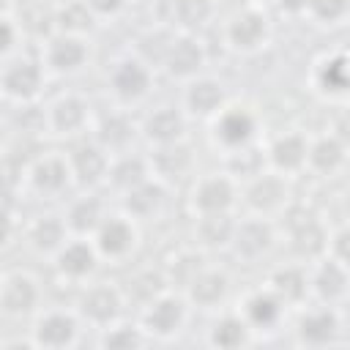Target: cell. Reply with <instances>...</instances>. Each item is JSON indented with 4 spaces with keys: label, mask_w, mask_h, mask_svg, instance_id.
<instances>
[{
    "label": "cell",
    "mask_w": 350,
    "mask_h": 350,
    "mask_svg": "<svg viewBox=\"0 0 350 350\" xmlns=\"http://www.w3.org/2000/svg\"><path fill=\"white\" fill-rule=\"evenodd\" d=\"M150 68L137 57H123L109 71V88L120 101H139L150 90Z\"/></svg>",
    "instance_id": "obj_14"
},
{
    "label": "cell",
    "mask_w": 350,
    "mask_h": 350,
    "mask_svg": "<svg viewBox=\"0 0 350 350\" xmlns=\"http://www.w3.org/2000/svg\"><path fill=\"white\" fill-rule=\"evenodd\" d=\"M287 200H290V186L279 172H257L243 189V202L257 216H271L284 211Z\"/></svg>",
    "instance_id": "obj_4"
},
{
    "label": "cell",
    "mask_w": 350,
    "mask_h": 350,
    "mask_svg": "<svg viewBox=\"0 0 350 350\" xmlns=\"http://www.w3.org/2000/svg\"><path fill=\"white\" fill-rule=\"evenodd\" d=\"M11 235H14V219H11L8 208L0 205V249L11 241Z\"/></svg>",
    "instance_id": "obj_45"
},
{
    "label": "cell",
    "mask_w": 350,
    "mask_h": 350,
    "mask_svg": "<svg viewBox=\"0 0 350 350\" xmlns=\"http://www.w3.org/2000/svg\"><path fill=\"white\" fill-rule=\"evenodd\" d=\"M93 246L98 257H109V260L129 257L131 249L137 246V227L131 216H104V221L93 232Z\"/></svg>",
    "instance_id": "obj_8"
},
{
    "label": "cell",
    "mask_w": 350,
    "mask_h": 350,
    "mask_svg": "<svg viewBox=\"0 0 350 350\" xmlns=\"http://www.w3.org/2000/svg\"><path fill=\"white\" fill-rule=\"evenodd\" d=\"M312 85L314 90L328 98V101H345L347 90H350V77H347V52L345 49H334L328 55H323L314 68H312Z\"/></svg>",
    "instance_id": "obj_9"
},
{
    "label": "cell",
    "mask_w": 350,
    "mask_h": 350,
    "mask_svg": "<svg viewBox=\"0 0 350 350\" xmlns=\"http://www.w3.org/2000/svg\"><path fill=\"white\" fill-rule=\"evenodd\" d=\"M350 11V0H309L306 14L320 25H339Z\"/></svg>",
    "instance_id": "obj_41"
},
{
    "label": "cell",
    "mask_w": 350,
    "mask_h": 350,
    "mask_svg": "<svg viewBox=\"0 0 350 350\" xmlns=\"http://www.w3.org/2000/svg\"><path fill=\"white\" fill-rule=\"evenodd\" d=\"M93 22H96V14L85 0H71L55 11V27L68 36H82L93 30Z\"/></svg>",
    "instance_id": "obj_38"
},
{
    "label": "cell",
    "mask_w": 350,
    "mask_h": 350,
    "mask_svg": "<svg viewBox=\"0 0 350 350\" xmlns=\"http://www.w3.org/2000/svg\"><path fill=\"white\" fill-rule=\"evenodd\" d=\"M88 5H90V11L96 14V16H107V14H118L123 5H126V0H85Z\"/></svg>",
    "instance_id": "obj_44"
},
{
    "label": "cell",
    "mask_w": 350,
    "mask_h": 350,
    "mask_svg": "<svg viewBox=\"0 0 350 350\" xmlns=\"http://www.w3.org/2000/svg\"><path fill=\"white\" fill-rule=\"evenodd\" d=\"M268 16L254 5L235 11L224 25V38L235 52H257L268 41Z\"/></svg>",
    "instance_id": "obj_2"
},
{
    "label": "cell",
    "mask_w": 350,
    "mask_h": 350,
    "mask_svg": "<svg viewBox=\"0 0 350 350\" xmlns=\"http://www.w3.org/2000/svg\"><path fill=\"white\" fill-rule=\"evenodd\" d=\"M232 230H235V219L230 213H205L197 219V238L208 249L230 246Z\"/></svg>",
    "instance_id": "obj_37"
},
{
    "label": "cell",
    "mask_w": 350,
    "mask_h": 350,
    "mask_svg": "<svg viewBox=\"0 0 350 350\" xmlns=\"http://www.w3.org/2000/svg\"><path fill=\"white\" fill-rule=\"evenodd\" d=\"M142 137L153 145H167L178 142L186 134V115L175 107H159L142 120Z\"/></svg>",
    "instance_id": "obj_27"
},
{
    "label": "cell",
    "mask_w": 350,
    "mask_h": 350,
    "mask_svg": "<svg viewBox=\"0 0 350 350\" xmlns=\"http://www.w3.org/2000/svg\"><path fill=\"white\" fill-rule=\"evenodd\" d=\"M161 63L172 79H194L205 66V49L191 33H183L167 44Z\"/></svg>",
    "instance_id": "obj_10"
},
{
    "label": "cell",
    "mask_w": 350,
    "mask_h": 350,
    "mask_svg": "<svg viewBox=\"0 0 350 350\" xmlns=\"http://www.w3.org/2000/svg\"><path fill=\"white\" fill-rule=\"evenodd\" d=\"M306 145L309 139L298 131H287V134H279L268 150H265V159L271 164L273 172L279 175H293V172H301L306 167Z\"/></svg>",
    "instance_id": "obj_20"
},
{
    "label": "cell",
    "mask_w": 350,
    "mask_h": 350,
    "mask_svg": "<svg viewBox=\"0 0 350 350\" xmlns=\"http://www.w3.org/2000/svg\"><path fill=\"white\" fill-rule=\"evenodd\" d=\"M276 5H279V11H284L290 16H301V14H306L309 0H276Z\"/></svg>",
    "instance_id": "obj_46"
},
{
    "label": "cell",
    "mask_w": 350,
    "mask_h": 350,
    "mask_svg": "<svg viewBox=\"0 0 350 350\" xmlns=\"http://www.w3.org/2000/svg\"><path fill=\"white\" fill-rule=\"evenodd\" d=\"M208 342L213 347H224V350H232V347H243L252 342V328L249 323L241 317V314H224L219 317L211 331H208Z\"/></svg>",
    "instance_id": "obj_33"
},
{
    "label": "cell",
    "mask_w": 350,
    "mask_h": 350,
    "mask_svg": "<svg viewBox=\"0 0 350 350\" xmlns=\"http://www.w3.org/2000/svg\"><path fill=\"white\" fill-rule=\"evenodd\" d=\"M347 265L334 260V257H325L317 262V268L312 271L309 276V293L320 301V304H328V306H339L345 298H347Z\"/></svg>",
    "instance_id": "obj_11"
},
{
    "label": "cell",
    "mask_w": 350,
    "mask_h": 350,
    "mask_svg": "<svg viewBox=\"0 0 350 350\" xmlns=\"http://www.w3.org/2000/svg\"><path fill=\"white\" fill-rule=\"evenodd\" d=\"M123 293L115 284H93L79 298V314L96 325H109L123 312Z\"/></svg>",
    "instance_id": "obj_15"
},
{
    "label": "cell",
    "mask_w": 350,
    "mask_h": 350,
    "mask_svg": "<svg viewBox=\"0 0 350 350\" xmlns=\"http://www.w3.org/2000/svg\"><path fill=\"white\" fill-rule=\"evenodd\" d=\"M342 328H345V323H342L339 309L323 304L320 309H309L298 317L295 339H298V345H306V347H328V345L339 342Z\"/></svg>",
    "instance_id": "obj_3"
},
{
    "label": "cell",
    "mask_w": 350,
    "mask_h": 350,
    "mask_svg": "<svg viewBox=\"0 0 350 350\" xmlns=\"http://www.w3.org/2000/svg\"><path fill=\"white\" fill-rule=\"evenodd\" d=\"M194 164V153L191 148L178 139V142H167V145H156V150L150 153L148 159V167H150V175L161 183H170V180H178L183 178Z\"/></svg>",
    "instance_id": "obj_19"
},
{
    "label": "cell",
    "mask_w": 350,
    "mask_h": 350,
    "mask_svg": "<svg viewBox=\"0 0 350 350\" xmlns=\"http://www.w3.org/2000/svg\"><path fill=\"white\" fill-rule=\"evenodd\" d=\"M66 221L60 216H38L27 230V243L38 254H55L66 243Z\"/></svg>",
    "instance_id": "obj_32"
},
{
    "label": "cell",
    "mask_w": 350,
    "mask_h": 350,
    "mask_svg": "<svg viewBox=\"0 0 350 350\" xmlns=\"http://www.w3.org/2000/svg\"><path fill=\"white\" fill-rule=\"evenodd\" d=\"M109 161V150H104L98 142H82L68 153L71 180H77L79 186H96L107 180Z\"/></svg>",
    "instance_id": "obj_16"
},
{
    "label": "cell",
    "mask_w": 350,
    "mask_h": 350,
    "mask_svg": "<svg viewBox=\"0 0 350 350\" xmlns=\"http://www.w3.org/2000/svg\"><path fill=\"white\" fill-rule=\"evenodd\" d=\"M268 290L284 304H301L309 295V273L301 265H279L268 276Z\"/></svg>",
    "instance_id": "obj_30"
},
{
    "label": "cell",
    "mask_w": 350,
    "mask_h": 350,
    "mask_svg": "<svg viewBox=\"0 0 350 350\" xmlns=\"http://www.w3.org/2000/svg\"><path fill=\"white\" fill-rule=\"evenodd\" d=\"M345 164H347V145L339 134L328 131L306 145V167L314 170L317 175L331 178V175L342 172Z\"/></svg>",
    "instance_id": "obj_21"
},
{
    "label": "cell",
    "mask_w": 350,
    "mask_h": 350,
    "mask_svg": "<svg viewBox=\"0 0 350 350\" xmlns=\"http://www.w3.org/2000/svg\"><path fill=\"white\" fill-rule=\"evenodd\" d=\"M27 183L38 191V194H57L71 183V167L66 156L57 153H46L38 156L30 167H27Z\"/></svg>",
    "instance_id": "obj_22"
},
{
    "label": "cell",
    "mask_w": 350,
    "mask_h": 350,
    "mask_svg": "<svg viewBox=\"0 0 350 350\" xmlns=\"http://www.w3.org/2000/svg\"><path fill=\"white\" fill-rule=\"evenodd\" d=\"M224 85L219 79H211V77H194L183 93V107L189 115H197V118H213L221 107H224Z\"/></svg>",
    "instance_id": "obj_25"
},
{
    "label": "cell",
    "mask_w": 350,
    "mask_h": 350,
    "mask_svg": "<svg viewBox=\"0 0 350 350\" xmlns=\"http://www.w3.org/2000/svg\"><path fill=\"white\" fill-rule=\"evenodd\" d=\"M347 241H350V232H347V224H339L334 232H328V241H325V257H334L339 262L347 265Z\"/></svg>",
    "instance_id": "obj_42"
},
{
    "label": "cell",
    "mask_w": 350,
    "mask_h": 350,
    "mask_svg": "<svg viewBox=\"0 0 350 350\" xmlns=\"http://www.w3.org/2000/svg\"><path fill=\"white\" fill-rule=\"evenodd\" d=\"M46 126L52 134L57 137H74L79 131H85V126L90 123V104L82 96L66 93L60 98H55L46 109Z\"/></svg>",
    "instance_id": "obj_12"
},
{
    "label": "cell",
    "mask_w": 350,
    "mask_h": 350,
    "mask_svg": "<svg viewBox=\"0 0 350 350\" xmlns=\"http://www.w3.org/2000/svg\"><path fill=\"white\" fill-rule=\"evenodd\" d=\"M44 60L57 74H74L88 63V44L82 41V36L57 33L46 41Z\"/></svg>",
    "instance_id": "obj_23"
},
{
    "label": "cell",
    "mask_w": 350,
    "mask_h": 350,
    "mask_svg": "<svg viewBox=\"0 0 350 350\" xmlns=\"http://www.w3.org/2000/svg\"><path fill=\"white\" fill-rule=\"evenodd\" d=\"M14 44H16V25L8 16H0V55L11 52Z\"/></svg>",
    "instance_id": "obj_43"
},
{
    "label": "cell",
    "mask_w": 350,
    "mask_h": 350,
    "mask_svg": "<svg viewBox=\"0 0 350 350\" xmlns=\"http://www.w3.org/2000/svg\"><path fill=\"white\" fill-rule=\"evenodd\" d=\"M186 323V301L172 293H159L145 304L142 331L150 339H172Z\"/></svg>",
    "instance_id": "obj_1"
},
{
    "label": "cell",
    "mask_w": 350,
    "mask_h": 350,
    "mask_svg": "<svg viewBox=\"0 0 350 350\" xmlns=\"http://www.w3.org/2000/svg\"><path fill=\"white\" fill-rule=\"evenodd\" d=\"M325 241H328V232L314 219H301L293 227V246H295V252L301 257H320V254H325Z\"/></svg>",
    "instance_id": "obj_39"
},
{
    "label": "cell",
    "mask_w": 350,
    "mask_h": 350,
    "mask_svg": "<svg viewBox=\"0 0 350 350\" xmlns=\"http://www.w3.org/2000/svg\"><path fill=\"white\" fill-rule=\"evenodd\" d=\"M104 202L98 197H79L77 202H71L68 213H66V230H71L74 235H93L98 230V224L104 221Z\"/></svg>",
    "instance_id": "obj_31"
},
{
    "label": "cell",
    "mask_w": 350,
    "mask_h": 350,
    "mask_svg": "<svg viewBox=\"0 0 350 350\" xmlns=\"http://www.w3.org/2000/svg\"><path fill=\"white\" fill-rule=\"evenodd\" d=\"M0 284H3V276H0Z\"/></svg>",
    "instance_id": "obj_48"
},
{
    "label": "cell",
    "mask_w": 350,
    "mask_h": 350,
    "mask_svg": "<svg viewBox=\"0 0 350 350\" xmlns=\"http://www.w3.org/2000/svg\"><path fill=\"white\" fill-rule=\"evenodd\" d=\"M238 200V189H235V180L230 175H221V172H213V175H205L194 183V191H191V208L197 211V216H205V213H230L232 205Z\"/></svg>",
    "instance_id": "obj_6"
},
{
    "label": "cell",
    "mask_w": 350,
    "mask_h": 350,
    "mask_svg": "<svg viewBox=\"0 0 350 350\" xmlns=\"http://www.w3.org/2000/svg\"><path fill=\"white\" fill-rule=\"evenodd\" d=\"M150 336L142 331V325H129V323H109L104 325V334H101V347H109V350H131V347H142L148 345Z\"/></svg>",
    "instance_id": "obj_40"
},
{
    "label": "cell",
    "mask_w": 350,
    "mask_h": 350,
    "mask_svg": "<svg viewBox=\"0 0 350 350\" xmlns=\"http://www.w3.org/2000/svg\"><path fill=\"white\" fill-rule=\"evenodd\" d=\"M38 282L30 276V273H11L3 279L0 284V312L8 314V317H22V314H30L36 306H38Z\"/></svg>",
    "instance_id": "obj_17"
},
{
    "label": "cell",
    "mask_w": 350,
    "mask_h": 350,
    "mask_svg": "<svg viewBox=\"0 0 350 350\" xmlns=\"http://www.w3.org/2000/svg\"><path fill=\"white\" fill-rule=\"evenodd\" d=\"M213 16L211 0H172L170 3V22L178 25L183 33L200 30Z\"/></svg>",
    "instance_id": "obj_36"
},
{
    "label": "cell",
    "mask_w": 350,
    "mask_h": 350,
    "mask_svg": "<svg viewBox=\"0 0 350 350\" xmlns=\"http://www.w3.org/2000/svg\"><path fill=\"white\" fill-rule=\"evenodd\" d=\"M164 200H167V189L156 178H145L142 183L123 191V208L131 219H148V216L159 213Z\"/></svg>",
    "instance_id": "obj_29"
},
{
    "label": "cell",
    "mask_w": 350,
    "mask_h": 350,
    "mask_svg": "<svg viewBox=\"0 0 350 350\" xmlns=\"http://www.w3.org/2000/svg\"><path fill=\"white\" fill-rule=\"evenodd\" d=\"M257 131V120L249 109L241 107H221L213 115V137L224 150H241L246 145H252Z\"/></svg>",
    "instance_id": "obj_7"
},
{
    "label": "cell",
    "mask_w": 350,
    "mask_h": 350,
    "mask_svg": "<svg viewBox=\"0 0 350 350\" xmlns=\"http://www.w3.org/2000/svg\"><path fill=\"white\" fill-rule=\"evenodd\" d=\"M79 336V320L71 312L52 309L41 314L33 325V347H71Z\"/></svg>",
    "instance_id": "obj_13"
},
{
    "label": "cell",
    "mask_w": 350,
    "mask_h": 350,
    "mask_svg": "<svg viewBox=\"0 0 350 350\" xmlns=\"http://www.w3.org/2000/svg\"><path fill=\"white\" fill-rule=\"evenodd\" d=\"M145 178H150L148 159H139V156L126 153V156H118L115 161H109L107 180H109L115 189H120V191H126V189H131V186L142 183Z\"/></svg>",
    "instance_id": "obj_35"
},
{
    "label": "cell",
    "mask_w": 350,
    "mask_h": 350,
    "mask_svg": "<svg viewBox=\"0 0 350 350\" xmlns=\"http://www.w3.org/2000/svg\"><path fill=\"white\" fill-rule=\"evenodd\" d=\"M134 123L129 115H120V112H112L107 118H101L98 129H96V142L104 148V150H123L129 148V142L134 139Z\"/></svg>",
    "instance_id": "obj_34"
},
{
    "label": "cell",
    "mask_w": 350,
    "mask_h": 350,
    "mask_svg": "<svg viewBox=\"0 0 350 350\" xmlns=\"http://www.w3.org/2000/svg\"><path fill=\"white\" fill-rule=\"evenodd\" d=\"M282 314H284V304L268 287L254 290L243 298V314L241 317L249 323L252 331H271L273 325H279Z\"/></svg>",
    "instance_id": "obj_28"
},
{
    "label": "cell",
    "mask_w": 350,
    "mask_h": 350,
    "mask_svg": "<svg viewBox=\"0 0 350 350\" xmlns=\"http://www.w3.org/2000/svg\"><path fill=\"white\" fill-rule=\"evenodd\" d=\"M8 11V0H0V16Z\"/></svg>",
    "instance_id": "obj_47"
},
{
    "label": "cell",
    "mask_w": 350,
    "mask_h": 350,
    "mask_svg": "<svg viewBox=\"0 0 350 350\" xmlns=\"http://www.w3.org/2000/svg\"><path fill=\"white\" fill-rule=\"evenodd\" d=\"M55 262H57V271L60 276L66 279H85L96 271V262H98V252L93 246V241H85L82 235L74 238V241H66L57 252H55Z\"/></svg>",
    "instance_id": "obj_24"
},
{
    "label": "cell",
    "mask_w": 350,
    "mask_h": 350,
    "mask_svg": "<svg viewBox=\"0 0 350 350\" xmlns=\"http://www.w3.org/2000/svg\"><path fill=\"white\" fill-rule=\"evenodd\" d=\"M44 88V71L36 60H16L0 74V90L14 101H33Z\"/></svg>",
    "instance_id": "obj_18"
},
{
    "label": "cell",
    "mask_w": 350,
    "mask_h": 350,
    "mask_svg": "<svg viewBox=\"0 0 350 350\" xmlns=\"http://www.w3.org/2000/svg\"><path fill=\"white\" fill-rule=\"evenodd\" d=\"M273 243H276V230L268 221V216H252V219L235 221L230 246L241 260L254 262V260L265 257L273 249Z\"/></svg>",
    "instance_id": "obj_5"
},
{
    "label": "cell",
    "mask_w": 350,
    "mask_h": 350,
    "mask_svg": "<svg viewBox=\"0 0 350 350\" xmlns=\"http://www.w3.org/2000/svg\"><path fill=\"white\" fill-rule=\"evenodd\" d=\"M183 290H186V298H189L194 306L213 309V306H219V304L227 298V293H230V279H227L224 271L200 268Z\"/></svg>",
    "instance_id": "obj_26"
}]
</instances>
